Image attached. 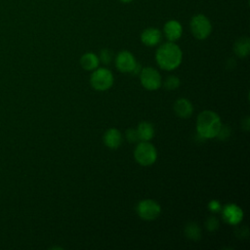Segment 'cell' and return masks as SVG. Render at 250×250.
Returning a JSON list of instances; mask_svg holds the SVG:
<instances>
[{"label": "cell", "mask_w": 250, "mask_h": 250, "mask_svg": "<svg viewBox=\"0 0 250 250\" xmlns=\"http://www.w3.org/2000/svg\"><path fill=\"white\" fill-rule=\"evenodd\" d=\"M155 60L162 69L172 70L181 64L183 53L177 44L169 41L158 47L155 53Z\"/></svg>", "instance_id": "1"}, {"label": "cell", "mask_w": 250, "mask_h": 250, "mask_svg": "<svg viewBox=\"0 0 250 250\" xmlns=\"http://www.w3.org/2000/svg\"><path fill=\"white\" fill-rule=\"evenodd\" d=\"M221 126V117L212 110H203L197 116L196 130L203 139L216 138Z\"/></svg>", "instance_id": "2"}, {"label": "cell", "mask_w": 250, "mask_h": 250, "mask_svg": "<svg viewBox=\"0 0 250 250\" xmlns=\"http://www.w3.org/2000/svg\"><path fill=\"white\" fill-rule=\"evenodd\" d=\"M134 157L140 165L150 166L157 158V151L154 146L148 141H142L134 150Z\"/></svg>", "instance_id": "3"}, {"label": "cell", "mask_w": 250, "mask_h": 250, "mask_svg": "<svg viewBox=\"0 0 250 250\" xmlns=\"http://www.w3.org/2000/svg\"><path fill=\"white\" fill-rule=\"evenodd\" d=\"M90 83L95 90L105 91L113 84V74L105 67L94 69L90 77Z\"/></svg>", "instance_id": "4"}, {"label": "cell", "mask_w": 250, "mask_h": 250, "mask_svg": "<svg viewBox=\"0 0 250 250\" xmlns=\"http://www.w3.org/2000/svg\"><path fill=\"white\" fill-rule=\"evenodd\" d=\"M115 65L117 69L124 73H140L141 66L137 62L134 55L129 51H121L115 59Z\"/></svg>", "instance_id": "5"}, {"label": "cell", "mask_w": 250, "mask_h": 250, "mask_svg": "<svg viewBox=\"0 0 250 250\" xmlns=\"http://www.w3.org/2000/svg\"><path fill=\"white\" fill-rule=\"evenodd\" d=\"M190 30L195 38L203 40L210 35L212 31V25L206 16L198 14L192 17L190 20Z\"/></svg>", "instance_id": "6"}, {"label": "cell", "mask_w": 250, "mask_h": 250, "mask_svg": "<svg viewBox=\"0 0 250 250\" xmlns=\"http://www.w3.org/2000/svg\"><path fill=\"white\" fill-rule=\"evenodd\" d=\"M137 213L145 221H153L160 215L161 207L153 199H144L138 203Z\"/></svg>", "instance_id": "7"}, {"label": "cell", "mask_w": 250, "mask_h": 250, "mask_svg": "<svg viewBox=\"0 0 250 250\" xmlns=\"http://www.w3.org/2000/svg\"><path fill=\"white\" fill-rule=\"evenodd\" d=\"M140 80L142 85L149 91L157 90L162 84L160 73L157 69L151 66L144 67L140 71Z\"/></svg>", "instance_id": "8"}, {"label": "cell", "mask_w": 250, "mask_h": 250, "mask_svg": "<svg viewBox=\"0 0 250 250\" xmlns=\"http://www.w3.org/2000/svg\"><path fill=\"white\" fill-rule=\"evenodd\" d=\"M222 217L228 224L235 226L241 222L243 218V211L238 205L234 203H229L223 208Z\"/></svg>", "instance_id": "9"}, {"label": "cell", "mask_w": 250, "mask_h": 250, "mask_svg": "<svg viewBox=\"0 0 250 250\" xmlns=\"http://www.w3.org/2000/svg\"><path fill=\"white\" fill-rule=\"evenodd\" d=\"M164 30V34L166 36V38L171 41V42H175L177 41L183 33V27L182 24L175 20H170L168 21L163 27Z\"/></svg>", "instance_id": "10"}, {"label": "cell", "mask_w": 250, "mask_h": 250, "mask_svg": "<svg viewBox=\"0 0 250 250\" xmlns=\"http://www.w3.org/2000/svg\"><path fill=\"white\" fill-rule=\"evenodd\" d=\"M162 34L159 29L155 27H148L145 29L141 34L142 42L148 47H153L161 41Z\"/></svg>", "instance_id": "11"}, {"label": "cell", "mask_w": 250, "mask_h": 250, "mask_svg": "<svg viewBox=\"0 0 250 250\" xmlns=\"http://www.w3.org/2000/svg\"><path fill=\"white\" fill-rule=\"evenodd\" d=\"M104 143L111 149L119 147L122 143V135L120 131L116 128L107 129L104 134Z\"/></svg>", "instance_id": "12"}, {"label": "cell", "mask_w": 250, "mask_h": 250, "mask_svg": "<svg viewBox=\"0 0 250 250\" xmlns=\"http://www.w3.org/2000/svg\"><path fill=\"white\" fill-rule=\"evenodd\" d=\"M174 111L181 118H188L193 112V106L189 100L181 98L175 102Z\"/></svg>", "instance_id": "13"}, {"label": "cell", "mask_w": 250, "mask_h": 250, "mask_svg": "<svg viewBox=\"0 0 250 250\" xmlns=\"http://www.w3.org/2000/svg\"><path fill=\"white\" fill-rule=\"evenodd\" d=\"M136 130L139 140L141 141H150L154 136V127L150 122L147 121H143L139 123Z\"/></svg>", "instance_id": "14"}, {"label": "cell", "mask_w": 250, "mask_h": 250, "mask_svg": "<svg viewBox=\"0 0 250 250\" xmlns=\"http://www.w3.org/2000/svg\"><path fill=\"white\" fill-rule=\"evenodd\" d=\"M233 51L239 58H245L250 51V40L248 37H240L233 45Z\"/></svg>", "instance_id": "15"}, {"label": "cell", "mask_w": 250, "mask_h": 250, "mask_svg": "<svg viewBox=\"0 0 250 250\" xmlns=\"http://www.w3.org/2000/svg\"><path fill=\"white\" fill-rule=\"evenodd\" d=\"M100 63L99 57L94 53H85L80 59V64L85 70H94Z\"/></svg>", "instance_id": "16"}, {"label": "cell", "mask_w": 250, "mask_h": 250, "mask_svg": "<svg viewBox=\"0 0 250 250\" xmlns=\"http://www.w3.org/2000/svg\"><path fill=\"white\" fill-rule=\"evenodd\" d=\"M185 234L188 238L191 240H198L201 237V229L198 224L194 222H189L185 227Z\"/></svg>", "instance_id": "17"}, {"label": "cell", "mask_w": 250, "mask_h": 250, "mask_svg": "<svg viewBox=\"0 0 250 250\" xmlns=\"http://www.w3.org/2000/svg\"><path fill=\"white\" fill-rule=\"evenodd\" d=\"M180 84H181L180 79L175 75L168 76L164 81V87L167 90H175L180 86Z\"/></svg>", "instance_id": "18"}, {"label": "cell", "mask_w": 250, "mask_h": 250, "mask_svg": "<svg viewBox=\"0 0 250 250\" xmlns=\"http://www.w3.org/2000/svg\"><path fill=\"white\" fill-rule=\"evenodd\" d=\"M112 58H113V55H112V52L110 50H108V49L101 50L100 56H99V60L104 64H105V65L109 64L111 62V61H112Z\"/></svg>", "instance_id": "19"}, {"label": "cell", "mask_w": 250, "mask_h": 250, "mask_svg": "<svg viewBox=\"0 0 250 250\" xmlns=\"http://www.w3.org/2000/svg\"><path fill=\"white\" fill-rule=\"evenodd\" d=\"M205 227L206 229L209 230V231H215L216 229H218L219 228V221L216 217H209L207 220H206V223H205Z\"/></svg>", "instance_id": "20"}, {"label": "cell", "mask_w": 250, "mask_h": 250, "mask_svg": "<svg viewBox=\"0 0 250 250\" xmlns=\"http://www.w3.org/2000/svg\"><path fill=\"white\" fill-rule=\"evenodd\" d=\"M230 133H231L230 128L229 126H227V125H223L222 124V126H221V128L219 130V133L217 135V138H219L220 140L224 141V140H226V139H228L229 137Z\"/></svg>", "instance_id": "21"}, {"label": "cell", "mask_w": 250, "mask_h": 250, "mask_svg": "<svg viewBox=\"0 0 250 250\" xmlns=\"http://www.w3.org/2000/svg\"><path fill=\"white\" fill-rule=\"evenodd\" d=\"M125 136H126V139L129 143H136L139 141V137H138V133H137V130L136 129H133V128H129L126 133H125Z\"/></svg>", "instance_id": "22"}, {"label": "cell", "mask_w": 250, "mask_h": 250, "mask_svg": "<svg viewBox=\"0 0 250 250\" xmlns=\"http://www.w3.org/2000/svg\"><path fill=\"white\" fill-rule=\"evenodd\" d=\"M208 209L213 212V213H216V212H219L221 211V204H220V201L218 200H211L209 203H208Z\"/></svg>", "instance_id": "23"}, {"label": "cell", "mask_w": 250, "mask_h": 250, "mask_svg": "<svg viewBox=\"0 0 250 250\" xmlns=\"http://www.w3.org/2000/svg\"><path fill=\"white\" fill-rule=\"evenodd\" d=\"M242 128L245 130V131H248L249 130V117L246 116L243 120H242Z\"/></svg>", "instance_id": "24"}, {"label": "cell", "mask_w": 250, "mask_h": 250, "mask_svg": "<svg viewBox=\"0 0 250 250\" xmlns=\"http://www.w3.org/2000/svg\"><path fill=\"white\" fill-rule=\"evenodd\" d=\"M121 2H123V3H130L131 1H133V0H120Z\"/></svg>", "instance_id": "25"}]
</instances>
